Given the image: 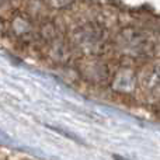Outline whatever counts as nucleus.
Returning a JSON list of instances; mask_svg holds the SVG:
<instances>
[{
  "label": "nucleus",
  "instance_id": "nucleus-1",
  "mask_svg": "<svg viewBox=\"0 0 160 160\" xmlns=\"http://www.w3.org/2000/svg\"><path fill=\"white\" fill-rule=\"evenodd\" d=\"M118 48L122 53L129 56H145L152 52V38L143 31L127 28L118 35Z\"/></svg>",
  "mask_w": 160,
  "mask_h": 160
},
{
  "label": "nucleus",
  "instance_id": "nucleus-2",
  "mask_svg": "<svg viewBox=\"0 0 160 160\" xmlns=\"http://www.w3.org/2000/svg\"><path fill=\"white\" fill-rule=\"evenodd\" d=\"M102 31L94 24H84L79 27L75 34V44L78 45L83 52L94 53L101 49L104 44Z\"/></svg>",
  "mask_w": 160,
  "mask_h": 160
},
{
  "label": "nucleus",
  "instance_id": "nucleus-3",
  "mask_svg": "<svg viewBox=\"0 0 160 160\" xmlns=\"http://www.w3.org/2000/svg\"><path fill=\"white\" fill-rule=\"evenodd\" d=\"M142 84L145 86V88L150 94L160 96V63L155 65V66H152L148 70Z\"/></svg>",
  "mask_w": 160,
  "mask_h": 160
}]
</instances>
